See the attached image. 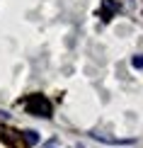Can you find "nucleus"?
I'll list each match as a JSON object with an SVG mask.
<instances>
[{
    "instance_id": "f03ea898",
    "label": "nucleus",
    "mask_w": 143,
    "mask_h": 148,
    "mask_svg": "<svg viewBox=\"0 0 143 148\" xmlns=\"http://www.w3.org/2000/svg\"><path fill=\"white\" fill-rule=\"evenodd\" d=\"M119 10V3L116 0H102V8H99V17H102L104 22H109L112 17H114V12Z\"/></svg>"
},
{
    "instance_id": "7ed1b4c3",
    "label": "nucleus",
    "mask_w": 143,
    "mask_h": 148,
    "mask_svg": "<svg viewBox=\"0 0 143 148\" xmlns=\"http://www.w3.org/2000/svg\"><path fill=\"white\" fill-rule=\"evenodd\" d=\"M24 141L29 146H34V143H39V136H36V131H24Z\"/></svg>"
},
{
    "instance_id": "39448f33",
    "label": "nucleus",
    "mask_w": 143,
    "mask_h": 148,
    "mask_svg": "<svg viewBox=\"0 0 143 148\" xmlns=\"http://www.w3.org/2000/svg\"><path fill=\"white\" fill-rule=\"evenodd\" d=\"M49 148H56V146H49Z\"/></svg>"
},
{
    "instance_id": "f257e3e1",
    "label": "nucleus",
    "mask_w": 143,
    "mask_h": 148,
    "mask_svg": "<svg viewBox=\"0 0 143 148\" xmlns=\"http://www.w3.org/2000/svg\"><path fill=\"white\" fill-rule=\"evenodd\" d=\"M24 109H27L29 114H34V116H44V119L51 116V102H49L44 95H29L27 100H24Z\"/></svg>"
},
{
    "instance_id": "20e7f679",
    "label": "nucleus",
    "mask_w": 143,
    "mask_h": 148,
    "mask_svg": "<svg viewBox=\"0 0 143 148\" xmlns=\"http://www.w3.org/2000/svg\"><path fill=\"white\" fill-rule=\"evenodd\" d=\"M131 66H133V68H143V56H141V53L131 58Z\"/></svg>"
}]
</instances>
